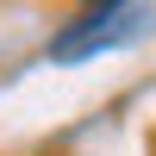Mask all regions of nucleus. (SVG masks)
<instances>
[{
  "label": "nucleus",
  "instance_id": "nucleus-1",
  "mask_svg": "<svg viewBox=\"0 0 156 156\" xmlns=\"http://www.w3.org/2000/svg\"><path fill=\"white\" fill-rule=\"evenodd\" d=\"M144 19H150V0H94V6H81L75 19L56 25L44 56L50 62H81V56H100V50H119L144 31Z\"/></svg>",
  "mask_w": 156,
  "mask_h": 156
},
{
  "label": "nucleus",
  "instance_id": "nucleus-2",
  "mask_svg": "<svg viewBox=\"0 0 156 156\" xmlns=\"http://www.w3.org/2000/svg\"><path fill=\"white\" fill-rule=\"evenodd\" d=\"M81 6H94V0H81Z\"/></svg>",
  "mask_w": 156,
  "mask_h": 156
}]
</instances>
